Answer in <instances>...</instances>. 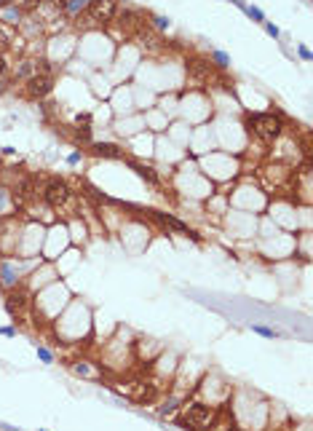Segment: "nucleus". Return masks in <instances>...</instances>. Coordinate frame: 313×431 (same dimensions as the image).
<instances>
[{
    "label": "nucleus",
    "mask_w": 313,
    "mask_h": 431,
    "mask_svg": "<svg viewBox=\"0 0 313 431\" xmlns=\"http://www.w3.org/2000/svg\"><path fill=\"white\" fill-rule=\"evenodd\" d=\"M246 126L265 139V142H276L284 131V118L278 112H246Z\"/></svg>",
    "instance_id": "f257e3e1"
},
{
    "label": "nucleus",
    "mask_w": 313,
    "mask_h": 431,
    "mask_svg": "<svg viewBox=\"0 0 313 431\" xmlns=\"http://www.w3.org/2000/svg\"><path fill=\"white\" fill-rule=\"evenodd\" d=\"M72 196L75 193L70 190V185L64 180H59V177H51V180L46 182V188H43V201L49 204L51 209H64Z\"/></svg>",
    "instance_id": "f03ea898"
},
{
    "label": "nucleus",
    "mask_w": 313,
    "mask_h": 431,
    "mask_svg": "<svg viewBox=\"0 0 313 431\" xmlns=\"http://www.w3.org/2000/svg\"><path fill=\"white\" fill-rule=\"evenodd\" d=\"M54 89V75L51 72H32L27 78V97L30 99H43Z\"/></svg>",
    "instance_id": "7ed1b4c3"
},
{
    "label": "nucleus",
    "mask_w": 313,
    "mask_h": 431,
    "mask_svg": "<svg viewBox=\"0 0 313 431\" xmlns=\"http://www.w3.org/2000/svg\"><path fill=\"white\" fill-rule=\"evenodd\" d=\"M118 11V0H89L86 5V14H89L94 22H112Z\"/></svg>",
    "instance_id": "20e7f679"
},
{
    "label": "nucleus",
    "mask_w": 313,
    "mask_h": 431,
    "mask_svg": "<svg viewBox=\"0 0 313 431\" xmlns=\"http://www.w3.org/2000/svg\"><path fill=\"white\" fill-rule=\"evenodd\" d=\"M211 421V407L206 404H190L185 418H179V426H188V429H201V426H209Z\"/></svg>",
    "instance_id": "39448f33"
},
{
    "label": "nucleus",
    "mask_w": 313,
    "mask_h": 431,
    "mask_svg": "<svg viewBox=\"0 0 313 431\" xmlns=\"http://www.w3.org/2000/svg\"><path fill=\"white\" fill-rule=\"evenodd\" d=\"M188 75L198 78V81H209V78L214 75V64L206 62V59L193 56V59H188Z\"/></svg>",
    "instance_id": "423d86ee"
},
{
    "label": "nucleus",
    "mask_w": 313,
    "mask_h": 431,
    "mask_svg": "<svg viewBox=\"0 0 313 431\" xmlns=\"http://www.w3.org/2000/svg\"><path fill=\"white\" fill-rule=\"evenodd\" d=\"M91 148V153L99 156V158H115V161H123V150L118 148V145H112V142H91L89 145Z\"/></svg>",
    "instance_id": "0eeeda50"
},
{
    "label": "nucleus",
    "mask_w": 313,
    "mask_h": 431,
    "mask_svg": "<svg viewBox=\"0 0 313 431\" xmlns=\"http://www.w3.org/2000/svg\"><path fill=\"white\" fill-rule=\"evenodd\" d=\"M115 19H118V24H121L123 30H137L139 27V22H142V14L139 11H134V8H118L115 11Z\"/></svg>",
    "instance_id": "6e6552de"
},
{
    "label": "nucleus",
    "mask_w": 313,
    "mask_h": 431,
    "mask_svg": "<svg viewBox=\"0 0 313 431\" xmlns=\"http://www.w3.org/2000/svg\"><path fill=\"white\" fill-rule=\"evenodd\" d=\"M27 303H30L27 295H24V292H16V289H14V292L5 297V311H8L11 316H19V314H22V308L27 306Z\"/></svg>",
    "instance_id": "1a4fd4ad"
},
{
    "label": "nucleus",
    "mask_w": 313,
    "mask_h": 431,
    "mask_svg": "<svg viewBox=\"0 0 313 431\" xmlns=\"http://www.w3.org/2000/svg\"><path fill=\"white\" fill-rule=\"evenodd\" d=\"M0 284H3L5 289H14L19 284V270H14L11 263H0Z\"/></svg>",
    "instance_id": "9d476101"
},
{
    "label": "nucleus",
    "mask_w": 313,
    "mask_h": 431,
    "mask_svg": "<svg viewBox=\"0 0 313 431\" xmlns=\"http://www.w3.org/2000/svg\"><path fill=\"white\" fill-rule=\"evenodd\" d=\"M126 163H129V166L134 169V174H137V177H142L145 182H150V185H158V174H156V171H153L150 166H145V163L134 161V158H126Z\"/></svg>",
    "instance_id": "9b49d317"
},
{
    "label": "nucleus",
    "mask_w": 313,
    "mask_h": 431,
    "mask_svg": "<svg viewBox=\"0 0 313 431\" xmlns=\"http://www.w3.org/2000/svg\"><path fill=\"white\" fill-rule=\"evenodd\" d=\"M153 215H156V212H153ZM156 217H158V220H161L163 225H169V228L179 230V233H188V236H193V230H190V228H188V225H185V222H179L177 217H171V215H156Z\"/></svg>",
    "instance_id": "f8f14e48"
},
{
    "label": "nucleus",
    "mask_w": 313,
    "mask_h": 431,
    "mask_svg": "<svg viewBox=\"0 0 313 431\" xmlns=\"http://www.w3.org/2000/svg\"><path fill=\"white\" fill-rule=\"evenodd\" d=\"M70 137L75 139V142H83V145L94 142V137H91V126H81V123H78V129L70 131Z\"/></svg>",
    "instance_id": "ddd939ff"
},
{
    "label": "nucleus",
    "mask_w": 313,
    "mask_h": 431,
    "mask_svg": "<svg viewBox=\"0 0 313 431\" xmlns=\"http://www.w3.org/2000/svg\"><path fill=\"white\" fill-rule=\"evenodd\" d=\"M211 64H214L217 70H228L230 67V56L225 54V51L214 49V51H211Z\"/></svg>",
    "instance_id": "4468645a"
},
{
    "label": "nucleus",
    "mask_w": 313,
    "mask_h": 431,
    "mask_svg": "<svg viewBox=\"0 0 313 431\" xmlns=\"http://www.w3.org/2000/svg\"><path fill=\"white\" fill-rule=\"evenodd\" d=\"M3 19L8 24H19V19H22V8H16V5H5V8H3Z\"/></svg>",
    "instance_id": "2eb2a0df"
},
{
    "label": "nucleus",
    "mask_w": 313,
    "mask_h": 431,
    "mask_svg": "<svg viewBox=\"0 0 313 431\" xmlns=\"http://www.w3.org/2000/svg\"><path fill=\"white\" fill-rule=\"evenodd\" d=\"M252 332L260 335V337H268V340H273V337H281V332H276V329H270V327H262V324H252Z\"/></svg>",
    "instance_id": "dca6fc26"
},
{
    "label": "nucleus",
    "mask_w": 313,
    "mask_h": 431,
    "mask_svg": "<svg viewBox=\"0 0 313 431\" xmlns=\"http://www.w3.org/2000/svg\"><path fill=\"white\" fill-rule=\"evenodd\" d=\"M86 5H89V0H67V14L81 16L83 11H86Z\"/></svg>",
    "instance_id": "f3484780"
},
{
    "label": "nucleus",
    "mask_w": 313,
    "mask_h": 431,
    "mask_svg": "<svg viewBox=\"0 0 313 431\" xmlns=\"http://www.w3.org/2000/svg\"><path fill=\"white\" fill-rule=\"evenodd\" d=\"M244 14H246V16H249V19H252V22H257V24H262V22H265V14H262V11H260V8H257V5H249V3H246V8H244Z\"/></svg>",
    "instance_id": "a211bd4d"
},
{
    "label": "nucleus",
    "mask_w": 313,
    "mask_h": 431,
    "mask_svg": "<svg viewBox=\"0 0 313 431\" xmlns=\"http://www.w3.org/2000/svg\"><path fill=\"white\" fill-rule=\"evenodd\" d=\"M11 43H14V38H11V32L3 27V22H0V54H3V51L8 49Z\"/></svg>",
    "instance_id": "6ab92c4d"
},
{
    "label": "nucleus",
    "mask_w": 313,
    "mask_h": 431,
    "mask_svg": "<svg viewBox=\"0 0 313 431\" xmlns=\"http://www.w3.org/2000/svg\"><path fill=\"white\" fill-rule=\"evenodd\" d=\"M32 72H35V62H22L16 67V78H30Z\"/></svg>",
    "instance_id": "aec40b11"
},
{
    "label": "nucleus",
    "mask_w": 313,
    "mask_h": 431,
    "mask_svg": "<svg viewBox=\"0 0 313 431\" xmlns=\"http://www.w3.org/2000/svg\"><path fill=\"white\" fill-rule=\"evenodd\" d=\"M38 359H41L43 364H54V354H51V348L38 346Z\"/></svg>",
    "instance_id": "412c9836"
},
{
    "label": "nucleus",
    "mask_w": 313,
    "mask_h": 431,
    "mask_svg": "<svg viewBox=\"0 0 313 431\" xmlns=\"http://www.w3.org/2000/svg\"><path fill=\"white\" fill-rule=\"evenodd\" d=\"M177 404H179L177 399H169V402H166V404H163V407H161V410H158V415H161V418H166V415H171V413H174V410H177Z\"/></svg>",
    "instance_id": "4be33fe9"
},
{
    "label": "nucleus",
    "mask_w": 313,
    "mask_h": 431,
    "mask_svg": "<svg viewBox=\"0 0 313 431\" xmlns=\"http://www.w3.org/2000/svg\"><path fill=\"white\" fill-rule=\"evenodd\" d=\"M169 24H171L169 16H153V27L156 30H169Z\"/></svg>",
    "instance_id": "5701e85b"
},
{
    "label": "nucleus",
    "mask_w": 313,
    "mask_h": 431,
    "mask_svg": "<svg viewBox=\"0 0 313 431\" xmlns=\"http://www.w3.org/2000/svg\"><path fill=\"white\" fill-rule=\"evenodd\" d=\"M262 27H265V32H268L270 38H276V41H278V38H281V30H278V27H276V24H273V22H268V19H265V22H262Z\"/></svg>",
    "instance_id": "b1692460"
},
{
    "label": "nucleus",
    "mask_w": 313,
    "mask_h": 431,
    "mask_svg": "<svg viewBox=\"0 0 313 431\" xmlns=\"http://www.w3.org/2000/svg\"><path fill=\"white\" fill-rule=\"evenodd\" d=\"M72 373L75 375H89V367H86L83 362H78V364H72Z\"/></svg>",
    "instance_id": "393cba45"
},
{
    "label": "nucleus",
    "mask_w": 313,
    "mask_h": 431,
    "mask_svg": "<svg viewBox=\"0 0 313 431\" xmlns=\"http://www.w3.org/2000/svg\"><path fill=\"white\" fill-rule=\"evenodd\" d=\"M81 158H83V156L75 150V153H70V156H67V163H70V166H78V163H81Z\"/></svg>",
    "instance_id": "a878e982"
},
{
    "label": "nucleus",
    "mask_w": 313,
    "mask_h": 431,
    "mask_svg": "<svg viewBox=\"0 0 313 431\" xmlns=\"http://www.w3.org/2000/svg\"><path fill=\"white\" fill-rule=\"evenodd\" d=\"M75 121H78V123H83V126H89V123H91V115H89V112H78Z\"/></svg>",
    "instance_id": "bb28decb"
},
{
    "label": "nucleus",
    "mask_w": 313,
    "mask_h": 431,
    "mask_svg": "<svg viewBox=\"0 0 313 431\" xmlns=\"http://www.w3.org/2000/svg\"><path fill=\"white\" fill-rule=\"evenodd\" d=\"M0 335L3 337H16V327H0Z\"/></svg>",
    "instance_id": "cd10ccee"
},
{
    "label": "nucleus",
    "mask_w": 313,
    "mask_h": 431,
    "mask_svg": "<svg viewBox=\"0 0 313 431\" xmlns=\"http://www.w3.org/2000/svg\"><path fill=\"white\" fill-rule=\"evenodd\" d=\"M297 54H300V59H303V62H311V51L305 49V46H300V49H297Z\"/></svg>",
    "instance_id": "c85d7f7f"
},
{
    "label": "nucleus",
    "mask_w": 313,
    "mask_h": 431,
    "mask_svg": "<svg viewBox=\"0 0 313 431\" xmlns=\"http://www.w3.org/2000/svg\"><path fill=\"white\" fill-rule=\"evenodd\" d=\"M5 204H8V190H3V188H0V212L5 209Z\"/></svg>",
    "instance_id": "c756f323"
},
{
    "label": "nucleus",
    "mask_w": 313,
    "mask_h": 431,
    "mask_svg": "<svg viewBox=\"0 0 313 431\" xmlns=\"http://www.w3.org/2000/svg\"><path fill=\"white\" fill-rule=\"evenodd\" d=\"M35 5H41V0H24V3H22V8H35Z\"/></svg>",
    "instance_id": "7c9ffc66"
},
{
    "label": "nucleus",
    "mask_w": 313,
    "mask_h": 431,
    "mask_svg": "<svg viewBox=\"0 0 313 431\" xmlns=\"http://www.w3.org/2000/svg\"><path fill=\"white\" fill-rule=\"evenodd\" d=\"M5 70H8V64H5V59H3V54H0V75H5Z\"/></svg>",
    "instance_id": "2f4dec72"
},
{
    "label": "nucleus",
    "mask_w": 313,
    "mask_h": 431,
    "mask_svg": "<svg viewBox=\"0 0 313 431\" xmlns=\"http://www.w3.org/2000/svg\"><path fill=\"white\" fill-rule=\"evenodd\" d=\"M230 3H233V5H236V8H241V11L246 8V0H230Z\"/></svg>",
    "instance_id": "473e14b6"
}]
</instances>
